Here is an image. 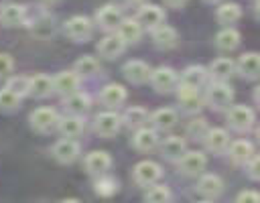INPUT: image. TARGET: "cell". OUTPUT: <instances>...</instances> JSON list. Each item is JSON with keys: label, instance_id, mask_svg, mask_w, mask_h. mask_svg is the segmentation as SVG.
Wrapping results in <instances>:
<instances>
[{"label": "cell", "instance_id": "8d00e7d4", "mask_svg": "<svg viewBox=\"0 0 260 203\" xmlns=\"http://www.w3.org/2000/svg\"><path fill=\"white\" fill-rule=\"evenodd\" d=\"M144 203H171V191L167 185H150L142 197Z\"/></svg>", "mask_w": 260, "mask_h": 203}, {"label": "cell", "instance_id": "ee69618b", "mask_svg": "<svg viewBox=\"0 0 260 203\" xmlns=\"http://www.w3.org/2000/svg\"><path fill=\"white\" fill-rule=\"evenodd\" d=\"M244 166H246V173H248V177H250L252 181H258V179H260V175H258V156H256V154H254Z\"/></svg>", "mask_w": 260, "mask_h": 203}, {"label": "cell", "instance_id": "277c9868", "mask_svg": "<svg viewBox=\"0 0 260 203\" xmlns=\"http://www.w3.org/2000/svg\"><path fill=\"white\" fill-rule=\"evenodd\" d=\"M132 175H134L136 185H140V187H150V185H156V183H158V179L162 177V168H160V164L154 162V160H140V162L134 166Z\"/></svg>", "mask_w": 260, "mask_h": 203}, {"label": "cell", "instance_id": "8fae6325", "mask_svg": "<svg viewBox=\"0 0 260 203\" xmlns=\"http://www.w3.org/2000/svg\"><path fill=\"white\" fill-rule=\"evenodd\" d=\"M83 164H85V171H87L89 175L102 177V175H106V173L110 171V166H112V156H110L106 150H93V152H89V154L85 156Z\"/></svg>", "mask_w": 260, "mask_h": 203}, {"label": "cell", "instance_id": "d4e9b609", "mask_svg": "<svg viewBox=\"0 0 260 203\" xmlns=\"http://www.w3.org/2000/svg\"><path fill=\"white\" fill-rule=\"evenodd\" d=\"M228 154L232 158V162L236 164H246L256 152H254V146L248 142V140H236L228 146Z\"/></svg>", "mask_w": 260, "mask_h": 203}, {"label": "cell", "instance_id": "9c48e42d", "mask_svg": "<svg viewBox=\"0 0 260 203\" xmlns=\"http://www.w3.org/2000/svg\"><path fill=\"white\" fill-rule=\"evenodd\" d=\"M162 20H165V12H162V8H158L156 4H142V6L138 8L136 22L142 26V30H144V28H150V30H152V28L160 26Z\"/></svg>", "mask_w": 260, "mask_h": 203}, {"label": "cell", "instance_id": "cb8c5ba5", "mask_svg": "<svg viewBox=\"0 0 260 203\" xmlns=\"http://www.w3.org/2000/svg\"><path fill=\"white\" fill-rule=\"evenodd\" d=\"M57 130L63 134V138H77L85 130V124H83L81 116H69L67 114L65 118H59Z\"/></svg>", "mask_w": 260, "mask_h": 203}, {"label": "cell", "instance_id": "6da1fadb", "mask_svg": "<svg viewBox=\"0 0 260 203\" xmlns=\"http://www.w3.org/2000/svg\"><path fill=\"white\" fill-rule=\"evenodd\" d=\"M234 99V89L230 83L225 81H213L209 87H207V93H205V101L209 108L213 110H225L230 108Z\"/></svg>", "mask_w": 260, "mask_h": 203}, {"label": "cell", "instance_id": "836d02e7", "mask_svg": "<svg viewBox=\"0 0 260 203\" xmlns=\"http://www.w3.org/2000/svg\"><path fill=\"white\" fill-rule=\"evenodd\" d=\"M98 71H100V63H98V59L95 57H91V55H83V57H79L77 61H75V75L81 79V77H93V75H98Z\"/></svg>", "mask_w": 260, "mask_h": 203}, {"label": "cell", "instance_id": "f1b7e54d", "mask_svg": "<svg viewBox=\"0 0 260 203\" xmlns=\"http://www.w3.org/2000/svg\"><path fill=\"white\" fill-rule=\"evenodd\" d=\"M177 30L173 26H167V24H160L156 28H152V43L158 47V49H173L177 45Z\"/></svg>", "mask_w": 260, "mask_h": 203}, {"label": "cell", "instance_id": "5b68a950", "mask_svg": "<svg viewBox=\"0 0 260 203\" xmlns=\"http://www.w3.org/2000/svg\"><path fill=\"white\" fill-rule=\"evenodd\" d=\"M177 162H179V171H181L183 175L193 177V175H201V173L205 171V166H207V156H205L201 150H187Z\"/></svg>", "mask_w": 260, "mask_h": 203}, {"label": "cell", "instance_id": "4fadbf2b", "mask_svg": "<svg viewBox=\"0 0 260 203\" xmlns=\"http://www.w3.org/2000/svg\"><path fill=\"white\" fill-rule=\"evenodd\" d=\"M122 18H124V16H122V10H120L118 6H114V4L102 6V8L98 10V14H95V22H98L100 28H104V30H116Z\"/></svg>", "mask_w": 260, "mask_h": 203}, {"label": "cell", "instance_id": "f907efd6", "mask_svg": "<svg viewBox=\"0 0 260 203\" xmlns=\"http://www.w3.org/2000/svg\"><path fill=\"white\" fill-rule=\"evenodd\" d=\"M199 203H211V201H209V199H205V201H199Z\"/></svg>", "mask_w": 260, "mask_h": 203}, {"label": "cell", "instance_id": "ba28073f", "mask_svg": "<svg viewBox=\"0 0 260 203\" xmlns=\"http://www.w3.org/2000/svg\"><path fill=\"white\" fill-rule=\"evenodd\" d=\"M95 132L104 138H110V136H116L122 128V118L116 114V112H102L95 116Z\"/></svg>", "mask_w": 260, "mask_h": 203}, {"label": "cell", "instance_id": "3957f363", "mask_svg": "<svg viewBox=\"0 0 260 203\" xmlns=\"http://www.w3.org/2000/svg\"><path fill=\"white\" fill-rule=\"evenodd\" d=\"M28 122H30V128L32 130H37L41 134H47V132H53L57 128L59 114L53 108H37L35 112H30Z\"/></svg>", "mask_w": 260, "mask_h": 203}, {"label": "cell", "instance_id": "c3c4849f", "mask_svg": "<svg viewBox=\"0 0 260 203\" xmlns=\"http://www.w3.org/2000/svg\"><path fill=\"white\" fill-rule=\"evenodd\" d=\"M43 4H55V2H59V0H41Z\"/></svg>", "mask_w": 260, "mask_h": 203}, {"label": "cell", "instance_id": "52a82bcc", "mask_svg": "<svg viewBox=\"0 0 260 203\" xmlns=\"http://www.w3.org/2000/svg\"><path fill=\"white\" fill-rule=\"evenodd\" d=\"M51 154H53V158H55L57 162H61V164H71V162L77 160V156H79V144H77V140H73V138H61V140L55 142Z\"/></svg>", "mask_w": 260, "mask_h": 203}, {"label": "cell", "instance_id": "e0dca14e", "mask_svg": "<svg viewBox=\"0 0 260 203\" xmlns=\"http://www.w3.org/2000/svg\"><path fill=\"white\" fill-rule=\"evenodd\" d=\"M177 95H179V104H181V106H183V110H185V112H189V114H195V112H199V110L203 108V97H201L199 89L179 85Z\"/></svg>", "mask_w": 260, "mask_h": 203}, {"label": "cell", "instance_id": "bcb514c9", "mask_svg": "<svg viewBox=\"0 0 260 203\" xmlns=\"http://www.w3.org/2000/svg\"><path fill=\"white\" fill-rule=\"evenodd\" d=\"M128 4H132V6H142V4H146V0H126Z\"/></svg>", "mask_w": 260, "mask_h": 203}, {"label": "cell", "instance_id": "83f0119b", "mask_svg": "<svg viewBox=\"0 0 260 203\" xmlns=\"http://www.w3.org/2000/svg\"><path fill=\"white\" fill-rule=\"evenodd\" d=\"M148 120L152 122L154 130H171V128L177 124L179 116H177V112H175L173 108H160V110L152 112V114L148 116Z\"/></svg>", "mask_w": 260, "mask_h": 203}, {"label": "cell", "instance_id": "7bdbcfd3", "mask_svg": "<svg viewBox=\"0 0 260 203\" xmlns=\"http://www.w3.org/2000/svg\"><path fill=\"white\" fill-rule=\"evenodd\" d=\"M236 203H260V195L256 191H242L238 197H236Z\"/></svg>", "mask_w": 260, "mask_h": 203}, {"label": "cell", "instance_id": "30bf717a", "mask_svg": "<svg viewBox=\"0 0 260 203\" xmlns=\"http://www.w3.org/2000/svg\"><path fill=\"white\" fill-rule=\"evenodd\" d=\"M148 79H150L152 87L156 91H160V93H167V91H171L177 85V73H175V69L165 67V65H160L154 71H150V77Z\"/></svg>", "mask_w": 260, "mask_h": 203}, {"label": "cell", "instance_id": "7dc6e473", "mask_svg": "<svg viewBox=\"0 0 260 203\" xmlns=\"http://www.w3.org/2000/svg\"><path fill=\"white\" fill-rule=\"evenodd\" d=\"M59 203H81L79 199H75V197H67V199H61Z\"/></svg>", "mask_w": 260, "mask_h": 203}, {"label": "cell", "instance_id": "f35d334b", "mask_svg": "<svg viewBox=\"0 0 260 203\" xmlns=\"http://www.w3.org/2000/svg\"><path fill=\"white\" fill-rule=\"evenodd\" d=\"M116 191H118V181H116L114 177H108V173L102 175V177L95 181V193H98V195L110 197V195H114Z\"/></svg>", "mask_w": 260, "mask_h": 203}, {"label": "cell", "instance_id": "1f68e13d", "mask_svg": "<svg viewBox=\"0 0 260 203\" xmlns=\"http://www.w3.org/2000/svg\"><path fill=\"white\" fill-rule=\"evenodd\" d=\"M63 106H65V112L69 116H83L89 110V97H87V93L75 91V93H71V95L65 97Z\"/></svg>", "mask_w": 260, "mask_h": 203}, {"label": "cell", "instance_id": "d590c367", "mask_svg": "<svg viewBox=\"0 0 260 203\" xmlns=\"http://www.w3.org/2000/svg\"><path fill=\"white\" fill-rule=\"evenodd\" d=\"M215 16H217V20H219L221 24H234V22L240 20L242 8H240L236 2H223V4L217 8Z\"/></svg>", "mask_w": 260, "mask_h": 203}, {"label": "cell", "instance_id": "f546056e", "mask_svg": "<svg viewBox=\"0 0 260 203\" xmlns=\"http://www.w3.org/2000/svg\"><path fill=\"white\" fill-rule=\"evenodd\" d=\"M258 53H254V51H250V53H244L240 59H238V63H236V69H238V73L242 75V77H246V79H256L258 77Z\"/></svg>", "mask_w": 260, "mask_h": 203}, {"label": "cell", "instance_id": "60d3db41", "mask_svg": "<svg viewBox=\"0 0 260 203\" xmlns=\"http://www.w3.org/2000/svg\"><path fill=\"white\" fill-rule=\"evenodd\" d=\"M20 99H22V97L14 95V93L8 91L6 87L0 89V110H14V108H18V106H20Z\"/></svg>", "mask_w": 260, "mask_h": 203}, {"label": "cell", "instance_id": "b9f144b4", "mask_svg": "<svg viewBox=\"0 0 260 203\" xmlns=\"http://www.w3.org/2000/svg\"><path fill=\"white\" fill-rule=\"evenodd\" d=\"M12 67H14L12 57H10L8 53H0V79L6 77V75L12 71Z\"/></svg>", "mask_w": 260, "mask_h": 203}, {"label": "cell", "instance_id": "d6986e66", "mask_svg": "<svg viewBox=\"0 0 260 203\" xmlns=\"http://www.w3.org/2000/svg\"><path fill=\"white\" fill-rule=\"evenodd\" d=\"M197 191H199L205 199H215V197H219L221 191H223V181H221L217 175H211V173L201 175L199 181H197Z\"/></svg>", "mask_w": 260, "mask_h": 203}, {"label": "cell", "instance_id": "74e56055", "mask_svg": "<svg viewBox=\"0 0 260 203\" xmlns=\"http://www.w3.org/2000/svg\"><path fill=\"white\" fill-rule=\"evenodd\" d=\"M28 85H30V77H24V75H14V77H8L6 81V89L12 91L14 95L18 97H24L28 95Z\"/></svg>", "mask_w": 260, "mask_h": 203}, {"label": "cell", "instance_id": "ab89813d", "mask_svg": "<svg viewBox=\"0 0 260 203\" xmlns=\"http://www.w3.org/2000/svg\"><path fill=\"white\" fill-rule=\"evenodd\" d=\"M207 130H209V126H207V122L203 118H193L187 124V136L193 138V140H203Z\"/></svg>", "mask_w": 260, "mask_h": 203}, {"label": "cell", "instance_id": "4316f807", "mask_svg": "<svg viewBox=\"0 0 260 203\" xmlns=\"http://www.w3.org/2000/svg\"><path fill=\"white\" fill-rule=\"evenodd\" d=\"M120 118H122V124H124L126 128H130V130H140V128H144L146 122H148V112H146L144 108H140V106H132V108H128V110L124 112V116H120Z\"/></svg>", "mask_w": 260, "mask_h": 203}, {"label": "cell", "instance_id": "2e32d148", "mask_svg": "<svg viewBox=\"0 0 260 203\" xmlns=\"http://www.w3.org/2000/svg\"><path fill=\"white\" fill-rule=\"evenodd\" d=\"M203 142H205V148L209 152L221 154L230 146V134L223 128H209L207 134H205V138H203Z\"/></svg>", "mask_w": 260, "mask_h": 203}, {"label": "cell", "instance_id": "681fc988", "mask_svg": "<svg viewBox=\"0 0 260 203\" xmlns=\"http://www.w3.org/2000/svg\"><path fill=\"white\" fill-rule=\"evenodd\" d=\"M205 2H209V4H215V2H219V0H205Z\"/></svg>", "mask_w": 260, "mask_h": 203}, {"label": "cell", "instance_id": "9a60e30c", "mask_svg": "<svg viewBox=\"0 0 260 203\" xmlns=\"http://www.w3.org/2000/svg\"><path fill=\"white\" fill-rule=\"evenodd\" d=\"M150 71H152V69H150L144 61H128V63H124V67H122L124 77H126L130 83H134V85H140V83L148 81Z\"/></svg>", "mask_w": 260, "mask_h": 203}, {"label": "cell", "instance_id": "5bb4252c", "mask_svg": "<svg viewBox=\"0 0 260 203\" xmlns=\"http://www.w3.org/2000/svg\"><path fill=\"white\" fill-rule=\"evenodd\" d=\"M126 49V43L116 35V32H110L106 35L100 43H98V53L106 59H116L118 55H122Z\"/></svg>", "mask_w": 260, "mask_h": 203}, {"label": "cell", "instance_id": "603a6c76", "mask_svg": "<svg viewBox=\"0 0 260 203\" xmlns=\"http://www.w3.org/2000/svg\"><path fill=\"white\" fill-rule=\"evenodd\" d=\"M234 71H236V63L228 57H219L209 65L207 75H211L213 81H228L234 75Z\"/></svg>", "mask_w": 260, "mask_h": 203}, {"label": "cell", "instance_id": "7a4b0ae2", "mask_svg": "<svg viewBox=\"0 0 260 203\" xmlns=\"http://www.w3.org/2000/svg\"><path fill=\"white\" fill-rule=\"evenodd\" d=\"M91 30H93V24H91V20H89L87 16H83V14H75V16H71V18H67L65 24H63V32H65L71 41H75V43H81V41L89 39Z\"/></svg>", "mask_w": 260, "mask_h": 203}, {"label": "cell", "instance_id": "4dcf8cb0", "mask_svg": "<svg viewBox=\"0 0 260 203\" xmlns=\"http://www.w3.org/2000/svg\"><path fill=\"white\" fill-rule=\"evenodd\" d=\"M100 99H102L104 106L118 108V106L124 104V99H126V89H124V85H120V83H108V85L102 89Z\"/></svg>", "mask_w": 260, "mask_h": 203}, {"label": "cell", "instance_id": "44dd1931", "mask_svg": "<svg viewBox=\"0 0 260 203\" xmlns=\"http://www.w3.org/2000/svg\"><path fill=\"white\" fill-rule=\"evenodd\" d=\"M207 79V69L201 67V65H189L183 73H181V81L179 85H185V87H193V89H199Z\"/></svg>", "mask_w": 260, "mask_h": 203}, {"label": "cell", "instance_id": "e575fe53", "mask_svg": "<svg viewBox=\"0 0 260 203\" xmlns=\"http://www.w3.org/2000/svg\"><path fill=\"white\" fill-rule=\"evenodd\" d=\"M215 45H217V49H221V51H234V49L240 45V32H238L236 28L228 26V28H223V30L217 32Z\"/></svg>", "mask_w": 260, "mask_h": 203}, {"label": "cell", "instance_id": "ffe728a7", "mask_svg": "<svg viewBox=\"0 0 260 203\" xmlns=\"http://www.w3.org/2000/svg\"><path fill=\"white\" fill-rule=\"evenodd\" d=\"M185 152H187V144L181 136H169L160 144V154L167 160H179Z\"/></svg>", "mask_w": 260, "mask_h": 203}, {"label": "cell", "instance_id": "7402d4cb", "mask_svg": "<svg viewBox=\"0 0 260 203\" xmlns=\"http://www.w3.org/2000/svg\"><path fill=\"white\" fill-rule=\"evenodd\" d=\"M26 20V8L20 4H6L0 8V22L4 26H18Z\"/></svg>", "mask_w": 260, "mask_h": 203}, {"label": "cell", "instance_id": "d6a6232c", "mask_svg": "<svg viewBox=\"0 0 260 203\" xmlns=\"http://www.w3.org/2000/svg\"><path fill=\"white\" fill-rule=\"evenodd\" d=\"M53 91V81L49 75L45 73H39L35 77H30V85H28V95H35V97H47L49 93Z\"/></svg>", "mask_w": 260, "mask_h": 203}, {"label": "cell", "instance_id": "484cf974", "mask_svg": "<svg viewBox=\"0 0 260 203\" xmlns=\"http://www.w3.org/2000/svg\"><path fill=\"white\" fill-rule=\"evenodd\" d=\"M116 35L128 45V43H136L140 37H142V26L136 22V18H122L118 28H116Z\"/></svg>", "mask_w": 260, "mask_h": 203}, {"label": "cell", "instance_id": "8992f818", "mask_svg": "<svg viewBox=\"0 0 260 203\" xmlns=\"http://www.w3.org/2000/svg\"><path fill=\"white\" fill-rule=\"evenodd\" d=\"M225 120H228L232 130L246 132L254 124V112L248 106H232L225 114Z\"/></svg>", "mask_w": 260, "mask_h": 203}, {"label": "cell", "instance_id": "f6af8a7d", "mask_svg": "<svg viewBox=\"0 0 260 203\" xmlns=\"http://www.w3.org/2000/svg\"><path fill=\"white\" fill-rule=\"evenodd\" d=\"M187 0H165V4L167 6H171V8H179V6H183Z\"/></svg>", "mask_w": 260, "mask_h": 203}, {"label": "cell", "instance_id": "7c38bea8", "mask_svg": "<svg viewBox=\"0 0 260 203\" xmlns=\"http://www.w3.org/2000/svg\"><path fill=\"white\" fill-rule=\"evenodd\" d=\"M51 81H53V91H57V93L63 95V97H67V95L79 91V83H81V79H79L73 71H61V73H57Z\"/></svg>", "mask_w": 260, "mask_h": 203}, {"label": "cell", "instance_id": "ac0fdd59", "mask_svg": "<svg viewBox=\"0 0 260 203\" xmlns=\"http://www.w3.org/2000/svg\"><path fill=\"white\" fill-rule=\"evenodd\" d=\"M132 144L140 152H150V150H154L158 146V134H156L154 128H146L144 126V128H140V130L134 132Z\"/></svg>", "mask_w": 260, "mask_h": 203}]
</instances>
